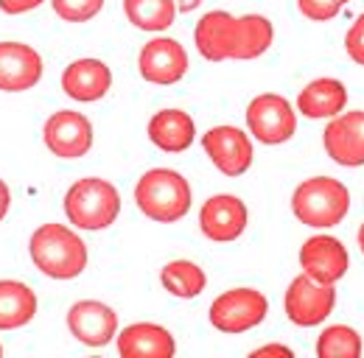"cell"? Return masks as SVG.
<instances>
[{"label":"cell","mask_w":364,"mask_h":358,"mask_svg":"<svg viewBox=\"0 0 364 358\" xmlns=\"http://www.w3.org/2000/svg\"><path fill=\"white\" fill-rule=\"evenodd\" d=\"M115 342L121 358H171L177 353L174 336L154 322H137L124 327Z\"/></svg>","instance_id":"cell-17"},{"label":"cell","mask_w":364,"mask_h":358,"mask_svg":"<svg viewBox=\"0 0 364 358\" xmlns=\"http://www.w3.org/2000/svg\"><path fill=\"white\" fill-rule=\"evenodd\" d=\"M43 140L48 151L62 160H79L92 146V124L82 112L59 109L53 112L43 126Z\"/></svg>","instance_id":"cell-8"},{"label":"cell","mask_w":364,"mask_h":358,"mask_svg":"<svg viewBox=\"0 0 364 358\" xmlns=\"http://www.w3.org/2000/svg\"><path fill=\"white\" fill-rule=\"evenodd\" d=\"M291 210L306 227H336L350 210V193L333 177L306 179L291 196Z\"/></svg>","instance_id":"cell-4"},{"label":"cell","mask_w":364,"mask_h":358,"mask_svg":"<svg viewBox=\"0 0 364 358\" xmlns=\"http://www.w3.org/2000/svg\"><path fill=\"white\" fill-rule=\"evenodd\" d=\"M350 0H297V9L314 20V23H325V20H333Z\"/></svg>","instance_id":"cell-27"},{"label":"cell","mask_w":364,"mask_h":358,"mask_svg":"<svg viewBox=\"0 0 364 358\" xmlns=\"http://www.w3.org/2000/svg\"><path fill=\"white\" fill-rule=\"evenodd\" d=\"M43 79V56L26 43H0V90L26 92Z\"/></svg>","instance_id":"cell-15"},{"label":"cell","mask_w":364,"mask_h":358,"mask_svg":"<svg viewBox=\"0 0 364 358\" xmlns=\"http://www.w3.org/2000/svg\"><path fill=\"white\" fill-rule=\"evenodd\" d=\"M345 48H348V56L364 67V14H359V20L345 34Z\"/></svg>","instance_id":"cell-28"},{"label":"cell","mask_w":364,"mask_h":358,"mask_svg":"<svg viewBox=\"0 0 364 358\" xmlns=\"http://www.w3.org/2000/svg\"><path fill=\"white\" fill-rule=\"evenodd\" d=\"M160 283H163V288L168 294H174L180 300H193V297H199L205 291L208 277L193 261H171L160 271Z\"/></svg>","instance_id":"cell-23"},{"label":"cell","mask_w":364,"mask_h":358,"mask_svg":"<svg viewBox=\"0 0 364 358\" xmlns=\"http://www.w3.org/2000/svg\"><path fill=\"white\" fill-rule=\"evenodd\" d=\"M118 213H121V193L107 179H79L65 193V216L79 229L98 232L115 222Z\"/></svg>","instance_id":"cell-3"},{"label":"cell","mask_w":364,"mask_h":358,"mask_svg":"<svg viewBox=\"0 0 364 358\" xmlns=\"http://www.w3.org/2000/svg\"><path fill=\"white\" fill-rule=\"evenodd\" d=\"M34 266L50 280H73L87 268L85 241L65 224H43L28 241Z\"/></svg>","instance_id":"cell-1"},{"label":"cell","mask_w":364,"mask_h":358,"mask_svg":"<svg viewBox=\"0 0 364 358\" xmlns=\"http://www.w3.org/2000/svg\"><path fill=\"white\" fill-rule=\"evenodd\" d=\"M261 356H283V358H291V347H283V345H267V347H258L252 358H261Z\"/></svg>","instance_id":"cell-30"},{"label":"cell","mask_w":364,"mask_h":358,"mask_svg":"<svg viewBox=\"0 0 364 358\" xmlns=\"http://www.w3.org/2000/svg\"><path fill=\"white\" fill-rule=\"evenodd\" d=\"M247 126L255 140H261L267 146H280V143L291 140V134L297 132V115L283 95L264 92L250 101Z\"/></svg>","instance_id":"cell-6"},{"label":"cell","mask_w":364,"mask_h":358,"mask_svg":"<svg viewBox=\"0 0 364 358\" xmlns=\"http://www.w3.org/2000/svg\"><path fill=\"white\" fill-rule=\"evenodd\" d=\"M50 6L65 23H87L104 9V0H50Z\"/></svg>","instance_id":"cell-26"},{"label":"cell","mask_w":364,"mask_h":358,"mask_svg":"<svg viewBox=\"0 0 364 358\" xmlns=\"http://www.w3.org/2000/svg\"><path fill=\"white\" fill-rule=\"evenodd\" d=\"M9 207H11V190H9V185L0 179V222L6 219Z\"/></svg>","instance_id":"cell-31"},{"label":"cell","mask_w":364,"mask_h":358,"mask_svg":"<svg viewBox=\"0 0 364 358\" xmlns=\"http://www.w3.org/2000/svg\"><path fill=\"white\" fill-rule=\"evenodd\" d=\"M112 87V73L101 59H76L62 73V90L82 104L104 98Z\"/></svg>","instance_id":"cell-18"},{"label":"cell","mask_w":364,"mask_h":358,"mask_svg":"<svg viewBox=\"0 0 364 358\" xmlns=\"http://www.w3.org/2000/svg\"><path fill=\"white\" fill-rule=\"evenodd\" d=\"M124 11L135 28L151 34L166 31L177 17L174 0H124Z\"/></svg>","instance_id":"cell-22"},{"label":"cell","mask_w":364,"mask_h":358,"mask_svg":"<svg viewBox=\"0 0 364 358\" xmlns=\"http://www.w3.org/2000/svg\"><path fill=\"white\" fill-rule=\"evenodd\" d=\"M43 3L46 0H0V11H6V14H26V11H34Z\"/></svg>","instance_id":"cell-29"},{"label":"cell","mask_w":364,"mask_h":358,"mask_svg":"<svg viewBox=\"0 0 364 358\" xmlns=\"http://www.w3.org/2000/svg\"><path fill=\"white\" fill-rule=\"evenodd\" d=\"M228 11H208L193 28L196 50L208 62H225V26H228Z\"/></svg>","instance_id":"cell-24"},{"label":"cell","mask_w":364,"mask_h":358,"mask_svg":"<svg viewBox=\"0 0 364 358\" xmlns=\"http://www.w3.org/2000/svg\"><path fill=\"white\" fill-rule=\"evenodd\" d=\"M269 313V303L255 288H230L210 305V325L222 333H244L258 327Z\"/></svg>","instance_id":"cell-5"},{"label":"cell","mask_w":364,"mask_h":358,"mask_svg":"<svg viewBox=\"0 0 364 358\" xmlns=\"http://www.w3.org/2000/svg\"><path fill=\"white\" fill-rule=\"evenodd\" d=\"M135 205L151 222H180L191 210V185L180 171L151 168L135 185Z\"/></svg>","instance_id":"cell-2"},{"label":"cell","mask_w":364,"mask_h":358,"mask_svg":"<svg viewBox=\"0 0 364 358\" xmlns=\"http://www.w3.org/2000/svg\"><path fill=\"white\" fill-rule=\"evenodd\" d=\"M300 266L311 280L333 286L348 271V249L333 235H314L300 246Z\"/></svg>","instance_id":"cell-16"},{"label":"cell","mask_w":364,"mask_h":358,"mask_svg":"<svg viewBox=\"0 0 364 358\" xmlns=\"http://www.w3.org/2000/svg\"><path fill=\"white\" fill-rule=\"evenodd\" d=\"M0 356H3V345H0Z\"/></svg>","instance_id":"cell-34"},{"label":"cell","mask_w":364,"mask_h":358,"mask_svg":"<svg viewBox=\"0 0 364 358\" xmlns=\"http://www.w3.org/2000/svg\"><path fill=\"white\" fill-rule=\"evenodd\" d=\"M322 143L333 163L345 168L364 166V112L356 109V112L333 115V121L325 126Z\"/></svg>","instance_id":"cell-13"},{"label":"cell","mask_w":364,"mask_h":358,"mask_svg":"<svg viewBox=\"0 0 364 358\" xmlns=\"http://www.w3.org/2000/svg\"><path fill=\"white\" fill-rule=\"evenodd\" d=\"M247 222H250L247 205L232 193L210 196L199 210V227H202L205 238H210L216 244H228V241L241 238V232L247 229Z\"/></svg>","instance_id":"cell-10"},{"label":"cell","mask_w":364,"mask_h":358,"mask_svg":"<svg viewBox=\"0 0 364 358\" xmlns=\"http://www.w3.org/2000/svg\"><path fill=\"white\" fill-rule=\"evenodd\" d=\"M202 148L225 177H241L252 166V143L238 126H213L202 134Z\"/></svg>","instance_id":"cell-9"},{"label":"cell","mask_w":364,"mask_h":358,"mask_svg":"<svg viewBox=\"0 0 364 358\" xmlns=\"http://www.w3.org/2000/svg\"><path fill=\"white\" fill-rule=\"evenodd\" d=\"M149 140L168 154H180L193 146L196 140V124L182 109H163L149 121Z\"/></svg>","instance_id":"cell-19"},{"label":"cell","mask_w":364,"mask_h":358,"mask_svg":"<svg viewBox=\"0 0 364 358\" xmlns=\"http://www.w3.org/2000/svg\"><path fill=\"white\" fill-rule=\"evenodd\" d=\"M199 3H202V0H174V6H177L180 11H193Z\"/></svg>","instance_id":"cell-32"},{"label":"cell","mask_w":364,"mask_h":358,"mask_svg":"<svg viewBox=\"0 0 364 358\" xmlns=\"http://www.w3.org/2000/svg\"><path fill=\"white\" fill-rule=\"evenodd\" d=\"M333 305H336L333 286L311 280L306 271L294 277L291 286L286 288V316L297 327H314L319 322H325L333 311Z\"/></svg>","instance_id":"cell-7"},{"label":"cell","mask_w":364,"mask_h":358,"mask_svg":"<svg viewBox=\"0 0 364 358\" xmlns=\"http://www.w3.org/2000/svg\"><path fill=\"white\" fill-rule=\"evenodd\" d=\"M359 249L364 252V224H362V229H359Z\"/></svg>","instance_id":"cell-33"},{"label":"cell","mask_w":364,"mask_h":358,"mask_svg":"<svg viewBox=\"0 0 364 358\" xmlns=\"http://www.w3.org/2000/svg\"><path fill=\"white\" fill-rule=\"evenodd\" d=\"M348 104V90L336 79H314L311 85L300 90L297 109L306 118H333Z\"/></svg>","instance_id":"cell-20"},{"label":"cell","mask_w":364,"mask_h":358,"mask_svg":"<svg viewBox=\"0 0 364 358\" xmlns=\"http://www.w3.org/2000/svg\"><path fill=\"white\" fill-rule=\"evenodd\" d=\"M274 40L272 23L264 14L228 17L225 26V59H258Z\"/></svg>","instance_id":"cell-11"},{"label":"cell","mask_w":364,"mask_h":358,"mask_svg":"<svg viewBox=\"0 0 364 358\" xmlns=\"http://www.w3.org/2000/svg\"><path fill=\"white\" fill-rule=\"evenodd\" d=\"M37 313V294L20 280H0V330H17Z\"/></svg>","instance_id":"cell-21"},{"label":"cell","mask_w":364,"mask_h":358,"mask_svg":"<svg viewBox=\"0 0 364 358\" xmlns=\"http://www.w3.org/2000/svg\"><path fill=\"white\" fill-rule=\"evenodd\" d=\"M68 327L85 347H104L118 336V313L98 300H82L68 311Z\"/></svg>","instance_id":"cell-14"},{"label":"cell","mask_w":364,"mask_h":358,"mask_svg":"<svg viewBox=\"0 0 364 358\" xmlns=\"http://www.w3.org/2000/svg\"><path fill=\"white\" fill-rule=\"evenodd\" d=\"M319 358H359L362 356V339L348 325H331L322 330L317 342Z\"/></svg>","instance_id":"cell-25"},{"label":"cell","mask_w":364,"mask_h":358,"mask_svg":"<svg viewBox=\"0 0 364 358\" xmlns=\"http://www.w3.org/2000/svg\"><path fill=\"white\" fill-rule=\"evenodd\" d=\"M137 67H140V76L151 85H163V87L177 85L188 73V53L177 40L157 37V40H149L143 45Z\"/></svg>","instance_id":"cell-12"}]
</instances>
